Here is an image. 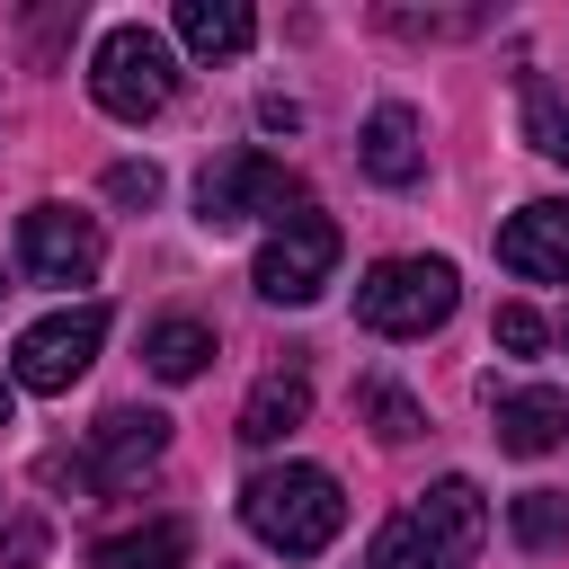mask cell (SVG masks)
<instances>
[{"label": "cell", "instance_id": "obj_1", "mask_svg": "<svg viewBox=\"0 0 569 569\" xmlns=\"http://www.w3.org/2000/svg\"><path fill=\"white\" fill-rule=\"evenodd\" d=\"M480 542H489V498H480V480L453 471V480L418 489V498L373 533L365 569H471Z\"/></svg>", "mask_w": 569, "mask_h": 569}, {"label": "cell", "instance_id": "obj_2", "mask_svg": "<svg viewBox=\"0 0 569 569\" xmlns=\"http://www.w3.org/2000/svg\"><path fill=\"white\" fill-rule=\"evenodd\" d=\"M240 525H249L267 551L311 560V551L338 542V525H347V489H338V471H320V462H267V471L240 480Z\"/></svg>", "mask_w": 569, "mask_h": 569}, {"label": "cell", "instance_id": "obj_3", "mask_svg": "<svg viewBox=\"0 0 569 569\" xmlns=\"http://www.w3.org/2000/svg\"><path fill=\"white\" fill-rule=\"evenodd\" d=\"M462 302V276L453 258H382L365 284H356V320L373 338H436Z\"/></svg>", "mask_w": 569, "mask_h": 569}, {"label": "cell", "instance_id": "obj_4", "mask_svg": "<svg viewBox=\"0 0 569 569\" xmlns=\"http://www.w3.org/2000/svg\"><path fill=\"white\" fill-rule=\"evenodd\" d=\"M89 98H98L116 124H151V116L178 98V53H169V36H151V27H107L98 53H89Z\"/></svg>", "mask_w": 569, "mask_h": 569}, {"label": "cell", "instance_id": "obj_5", "mask_svg": "<svg viewBox=\"0 0 569 569\" xmlns=\"http://www.w3.org/2000/svg\"><path fill=\"white\" fill-rule=\"evenodd\" d=\"M98 347H107V302H62L53 320L18 329L9 382H18V391H71V382L98 365Z\"/></svg>", "mask_w": 569, "mask_h": 569}, {"label": "cell", "instance_id": "obj_6", "mask_svg": "<svg viewBox=\"0 0 569 569\" xmlns=\"http://www.w3.org/2000/svg\"><path fill=\"white\" fill-rule=\"evenodd\" d=\"M329 276H338V222L311 213V204H293V213L258 240V267H249V284H258L267 302H320Z\"/></svg>", "mask_w": 569, "mask_h": 569}, {"label": "cell", "instance_id": "obj_7", "mask_svg": "<svg viewBox=\"0 0 569 569\" xmlns=\"http://www.w3.org/2000/svg\"><path fill=\"white\" fill-rule=\"evenodd\" d=\"M284 204H302V196H293V178H284L267 151H222V160H204V178H196V222H204V231L284 222Z\"/></svg>", "mask_w": 569, "mask_h": 569}, {"label": "cell", "instance_id": "obj_8", "mask_svg": "<svg viewBox=\"0 0 569 569\" xmlns=\"http://www.w3.org/2000/svg\"><path fill=\"white\" fill-rule=\"evenodd\" d=\"M18 267L36 284H89L107 267V231L89 213H71V204H27L18 213Z\"/></svg>", "mask_w": 569, "mask_h": 569}, {"label": "cell", "instance_id": "obj_9", "mask_svg": "<svg viewBox=\"0 0 569 569\" xmlns=\"http://www.w3.org/2000/svg\"><path fill=\"white\" fill-rule=\"evenodd\" d=\"M169 453V418L160 409H107L98 427H89V489H133L151 462Z\"/></svg>", "mask_w": 569, "mask_h": 569}, {"label": "cell", "instance_id": "obj_10", "mask_svg": "<svg viewBox=\"0 0 569 569\" xmlns=\"http://www.w3.org/2000/svg\"><path fill=\"white\" fill-rule=\"evenodd\" d=\"M498 267L525 284H560L569 276V196H533L498 222Z\"/></svg>", "mask_w": 569, "mask_h": 569}, {"label": "cell", "instance_id": "obj_11", "mask_svg": "<svg viewBox=\"0 0 569 569\" xmlns=\"http://www.w3.org/2000/svg\"><path fill=\"white\" fill-rule=\"evenodd\" d=\"M489 418H498V453L533 462L569 436V400L551 382H489Z\"/></svg>", "mask_w": 569, "mask_h": 569}, {"label": "cell", "instance_id": "obj_12", "mask_svg": "<svg viewBox=\"0 0 569 569\" xmlns=\"http://www.w3.org/2000/svg\"><path fill=\"white\" fill-rule=\"evenodd\" d=\"M356 160H365V178L373 187H418L427 178V142H418V116L391 98V107H373L365 116V133H356Z\"/></svg>", "mask_w": 569, "mask_h": 569}, {"label": "cell", "instance_id": "obj_13", "mask_svg": "<svg viewBox=\"0 0 569 569\" xmlns=\"http://www.w3.org/2000/svg\"><path fill=\"white\" fill-rule=\"evenodd\" d=\"M302 418H311V373H302V365H276V373H258V391L240 400V445H284Z\"/></svg>", "mask_w": 569, "mask_h": 569}, {"label": "cell", "instance_id": "obj_14", "mask_svg": "<svg viewBox=\"0 0 569 569\" xmlns=\"http://www.w3.org/2000/svg\"><path fill=\"white\" fill-rule=\"evenodd\" d=\"M187 551H196V533H187L178 516H160V525L98 533V542H89V569H187Z\"/></svg>", "mask_w": 569, "mask_h": 569}, {"label": "cell", "instance_id": "obj_15", "mask_svg": "<svg viewBox=\"0 0 569 569\" xmlns=\"http://www.w3.org/2000/svg\"><path fill=\"white\" fill-rule=\"evenodd\" d=\"M178 44L204 62H231L258 44V18H249V0H178Z\"/></svg>", "mask_w": 569, "mask_h": 569}, {"label": "cell", "instance_id": "obj_16", "mask_svg": "<svg viewBox=\"0 0 569 569\" xmlns=\"http://www.w3.org/2000/svg\"><path fill=\"white\" fill-rule=\"evenodd\" d=\"M142 365H151L160 382H196V373L213 365V329H204V320H187V311H169V320H151V329H142Z\"/></svg>", "mask_w": 569, "mask_h": 569}, {"label": "cell", "instance_id": "obj_17", "mask_svg": "<svg viewBox=\"0 0 569 569\" xmlns=\"http://www.w3.org/2000/svg\"><path fill=\"white\" fill-rule=\"evenodd\" d=\"M507 533L525 551H569V489H525L507 498Z\"/></svg>", "mask_w": 569, "mask_h": 569}, {"label": "cell", "instance_id": "obj_18", "mask_svg": "<svg viewBox=\"0 0 569 569\" xmlns=\"http://www.w3.org/2000/svg\"><path fill=\"white\" fill-rule=\"evenodd\" d=\"M525 142H533L551 169H569V89L525 80Z\"/></svg>", "mask_w": 569, "mask_h": 569}, {"label": "cell", "instance_id": "obj_19", "mask_svg": "<svg viewBox=\"0 0 569 569\" xmlns=\"http://www.w3.org/2000/svg\"><path fill=\"white\" fill-rule=\"evenodd\" d=\"M365 418H373V436H382V445H409V436L427 427V409H418L400 382H365Z\"/></svg>", "mask_w": 569, "mask_h": 569}, {"label": "cell", "instance_id": "obj_20", "mask_svg": "<svg viewBox=\"0 0 569 569\" xmlns=\"http://www.w3.org/2000/svg\"><path fill=\"white\" fill-rule=\"evenodd\" d=\"M382 27L391 36H471L480 9H382Z\"/></svg>", "mask_w": 569, "mask_h": 569}, {"label": "cell", "instance_id": "obj_21", "mask_svg": "<svg viewBox=\"0 0 569 569\" xmlns=\"http://www.w3.org/2000/svg\"><path fill=\"white\" fill-rule=\"evenodd\" d=\"M542 338H551V320L533 302H498V347L507 356H542Z\"/></svg>", "mask_w": 569, "mask_h": 569}, {"label": "cell", "instance_id": "obj_22", "mask_svg": "<svg viewBox=\"0 0 569 569\" xmlns=\"http://www.w3.org/2000/svg\"><path fill=\"white\" fill-rule=\"evenodd\" d=\"M107 196H116V204H151V196H160V169H151V160H116V169H107Z\"/></svg>", "mask_w": 569, "mask_h": 569}, {"label": "cell", "instance_id": "obj_23", "mask_svg": "<svg viewBox=\"0 0 569 569\" xmlns=\"http://www.w3.org/2000/svg\"><path fill=\"white\" fill-rule=\"evenodd\" d=\"M36 560H44V525H36V516L0 525V569H36Z\"/></svg>", "mask_w": 569, "mask_h": 569}, {"label": "cell", "instance_id": "obj_24", "mask_svg": "<svg viewBox=\"0 0 569 569\" xmlns=\"http://www.w3.org/2000/svg\"><path fill=\"white\" fill-rule=\"evenodd\" d=\"M9 418H18V382L0 373V427H9Z\"/></svg>", "mask_w": 569, "mask_h": 569}, {"label": "cell", "instance_id": "obj_25", "mask_svg": "<svg viewBox=\"0 0 569 569\" xmlns=\"http://www.w3.org/2000/svg\"><path fill=\"white\" fill-rule=\"evenodd\" d=\"M560 347H569V320H560Z\"/></svg>", "mask_w": 569, "mask_h": 569}]
</instances>
